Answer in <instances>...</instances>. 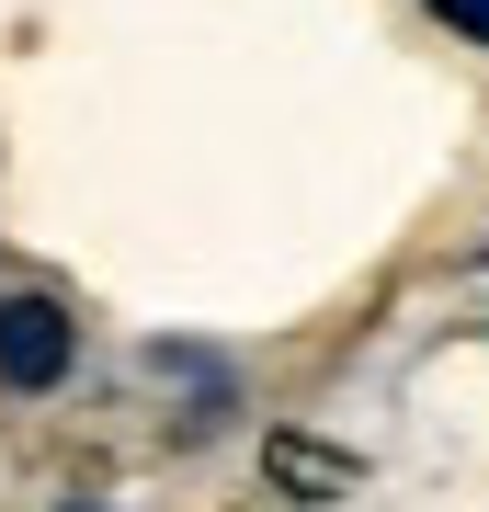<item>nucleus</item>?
<instances>
[{
	"mask_svg": "<svg viewBox=\"0 0 489 512\" xmlns=\"http://www.w3.org/2000/svg\"><path fill=\"white\" fill-rule=\"evenodd\" d=\"M69 365H80L69 308H46V296H0V387H69Z\"/></svg>",
	"mask_w": 489,
	"mask_h": 512,
	"instance_id": "f257e3e1",
	"label": "nucleus"
},
{
	"mask_svg": "<svg viewBox=\"0 0 489 512\" xmlns=\"http://www.w3.org/2000/svg\"><path fill=\"white\" fill-rule=\"evenodd\" d=\"M444 23H467V35H489V0H433Z\"/></svg>",
	"mask_w": 489,
	"mask_h": 512,
	"instance_id": "f03ea898",
	"label": "nucleus"
}]
</instances>
